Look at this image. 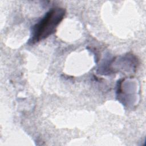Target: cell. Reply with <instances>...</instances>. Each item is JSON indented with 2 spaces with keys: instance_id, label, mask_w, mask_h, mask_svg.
Segmentation results:
<instances>
[{
  "instance_id": "obj_1",
  "label": "cell",
  "mask_w": 146,
  "mask_h": 146,
  "mask_svg": "<svg viewBox=\"0 0 146 146\" xmlns=\"http://www.w3.org/2000/svg\"><path fill=\"white\" fill-rule=\"evenodd\" d=\"M64 9L55 7L49 10L32 28L30 43L38 42L54 34L64 18Z\"/></svg>"
}]
</instances>
